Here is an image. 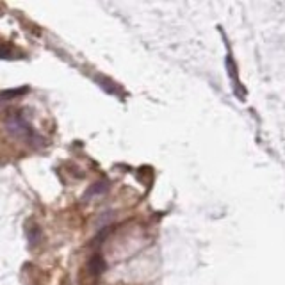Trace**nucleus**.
<instances>
[{"label":"nucleus","mask_w":285,"mask_h":285,"mask_svg":"<svg viewBox=\"0 0 285 285\" xmlns=\"http://www.w3.org/2000/svg\"><path fill=\"white\" fill-rule=\"evenodd\" d=\"M105 269V262H103L102 255H93V258L89 260V271L91 275H102Z\"/></svg>","instance_id":"obj_2"},{"label":"nucleus","mask_w":285,"mask_h":285,"mask_svg":"<svg viewBox=\"0 0 285 285\" xmlns=\"http://www.w3.org/2000/svg\"><path fill=\"white\" fill-rule=\"evenodd\" d=\"M7 128H9V132L14 137H22V139L29 141V143L39 139L36 136V132L32 130V127L29 125L27 120L20 112H11V116L7 118Z\"/></svg>","instance_id":"obj_1"}]
</instances>
